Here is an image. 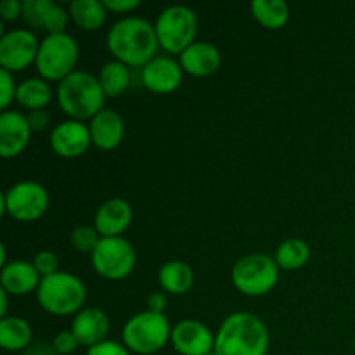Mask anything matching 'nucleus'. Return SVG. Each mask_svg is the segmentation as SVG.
Here are the masks:
<instances>
[{"label": "nucleus", "mask_w": 355, "mask_h": 355, "mask_svg": "<svg viewBox=\"0 0 355 355\" xmlns=\"http://www.w3.org/2000/svg\"><path fill=\"white\" fill-rule=\"evenodd\" d=\"M97 78H99V83L106 97H118L130 87L132 68H128L121 61L111 59V61L104 62L101 66Z\"/></svg>", "instance_id": "obj_26"}, {"label": "nucleus", "mask_w": 355, "mask_h": 355, "mask_svg": "<svg viewBox=\"0 0 355 355\" xmlns=\"http://www.w3.org/2000/svg\"><path fill=\"white\" fill-rule=\"evenodd\" d=\"M106 47L116 61L139 69L158 55L159 42L155 24L141 16H125L107 30Z\"/></svg>", "instance_id": "obj_1"}, {"label": "nucleus", "mask_w": 355, "mask_h": 355, "mask_svg": "<svg viewBox=\"0 0 355 355\" xmlns=\"http://www.w3.org/2000/svg\"><path fill=\"white\" fill-rule=\"evenodd\" d=\"M106 6L107 12H116V14H128L139 7V0H103Z\"/></svg>", "instance_id": "obj_36"}, {"label": "nucleus", "mask_w": 355, "mask_h": 355, "mask_svg": "<svg viewBox=\"0 0 355 355\" xmlns=\"http://www.w3.org/2000/svg\"><path fill=\"white\" fill-rule=\"evenodd\" d=\"M37 302L47 314H78L87 300V286L78 276L64 270L42 277L38 284Z\"/></svg>", "instance_id": "obj_4"}, {"label": "nucleus", "mask_w": 355, "mask_h": 355, "mask_svg": "<svg viewBox=\"0 0 355 355\" xmlns=\"http://www.w3.org/2000/svg\"><path fill=\"white\" fill-rule=\"evenodd\" d=\"M78 55V42L68 31L45 35L38 47L35 68H37L38 75L47 82H61L75 71Z\"/></svg>", "instance_id": "obj_6"}, {"label": "nucleus", "mask_w": 355, "mask_h": 355, "mask_svg": "<svg viewBox=\"0 0 355 355\" xmlns=\"http://www.w3.org/2000/svg\"><path fill=\"white\" fill-rule=\"evenodd\" d=\"M269 347V329L252 312H232L215 333L217 355H267Z\"/></svg>", "instance_id": "obj_2"}, {"label": "nucleus", "mask_w": 355, "mask_h": 355, "mask_svg": "<svg viewBox=\"0 0 355 355\" xmlns=\"http://www.w3.org/2000/svg\"><path fill=\"white\" fill-rule=\"evenodd\" d=\"M38 42L35 31L28 28H14L0 37V66L10 73H17L35 64L37 59Z\"/></svg>", "instance_id": "obj_11"}, {"label": "nucleus", "mask_w": 355, "mask_h": 355, "mask_svg": "<svg viewBox=\"0 0 355 355\" xmlns=\"http://www.w3.org/2000/svg\"><path fill=\"white\" fill-rule=\"evenodd\" d=\"M17 85L19 83L16 82L14 78V73L7 71V69H0V107L3 111H7V107L10 106L14 99H16V92H17Z\"/></svg>", "instance_id": "obj_30"}, {"label": "nucleus", "mask_w": 355, "mask_h": 355, "mask_svg": "<svg viewBox=\"0 0 355 355\" xmlns=\"http://www.w3.org/2000/svg\"><path fill=\"white\" fill-rule=\"evenodd\" d=\"M158 281L162 290L166 293L184 295L193 288L194 270L182 260H170L159 267Z\"/></svg>", "instance_id": "obj_23"}, {"label": "nucleus", "mask_w": 355, "mask_h": 355, "mask_svg": "<svg viewBox=\"0 0 355 355\" xmlns=\"http://www.w3.org/2000/svg\"><path fill=\"white\" fill-rule=\"evenodd\" d=\"M69 329L76 336L80 345L90 349L106 340L110 331V318L99 307H83L78 314H75Z\"/></svg>", "instance_id": "obj_18"}, {"label": "nucleus", "mask_w": 355, "mask_h": 355, "mask_svg": "<svg viewBox=\"0 0 355 355\" xmlns=\"http://www.w3.org/2000/svg\"><path fill=\"white\" fill-rule=\"evenodd\" d=\"M253 17L267 30H279L290 21V6L284 0H253Z\"/></svg>", "instance_id": "obj_28"}, {"label": "nucleus", "mask_w": 355, "mask_h": 355, "mask_svg": "<svg viewBox=\"0 0 355 355\" xmlns=\"http://www.w3.org/2000/svg\"><path fill=\"white\" fill-rule=\"evenodd\" d=\"M52 345H54V349L61 355H69L78 349L80 343L78 340H76V336L73 335L71 329H62V331H59L58 335L54 336Z\"/></svg>", "instance_id": "obj_32"}, {"label": "nucleus", "mask_w": 355, "mask_h": 355, "mask_svg": "<svg viewBox=\"0 0 355 355\" xmlns=\"http://www.w3.org/2000/svg\"><path fill=\"white\" fill-rule=\"evenodd\" d=\"M23 12V0H3L0 3V17L3 21H16Z\"/></svg>", "instance_id": "obj_35"}, {"label": "nucleus", "mask_w": 355, "mask_h": 355, "mask_svg": "<svg viewBox=\"0 0 355 355\" xmlns=\"http://www.w3.org/2000/svg\"><path fill=\"white\" fill-rule=\"evenodd\" d=\"M94 270L107 281H121L130 276L137 263L134 245L123 236L101 238L99 245L90 255Z\"/></svg>", "instance_id": "obj_10"}, {"label": "nucleus", "mask_w": 355, "mask_h": 355, "mask_svg": "<svg viewBox=\"0 0 355 355\" xmlns=\"http://www.w3.org/2000/svg\"><path fill=\"white\" fill-rule=\"evenodd\" d=\"M134 210L123 198H111L97 208L94 215V227L101 238H116L121 236L132 224Z\"/></svg>", "instance_id": "obj_17"}, {"label": "nucleus", "mask_w": 355, "mask_h": 355, "mask_svg": "<svg viewBox=\"0 0 355 355\" xmlns=\"http://www.w3.org/2000/svg\"><path fill=\"white\" fill-rule=\"evenodd\" d=\"M231 281L236 290L246 297H263L279 281V267L274 257L250 253L232 266Z\"/></svg>", "instance_id": "obj_8"}, {"label": "nucleus", "mask_w": 355, "mask_h": 355, "mask_svg": "<svg viewBox=\"0 0 355 355\" xmlns=\"http://www.w3.org/2000/svg\"><path fill=\"white\" fill-rule=\"evenodd\" d=\"M172 338V326L165 314L144 311L127 319L121 329V342L130 352L151 355L159 352Z\"/></svg>", "instance_id": "obj_5"}, {"label": "nucleus", "mask_w": 355, "mask_h": 355, "mask_svg": "<svg viewBox=\"0 0 355 355\" xmlns=\"http://www.w3.org/2000/svg\"><path fill=\"white\" fill-rule=\"evenodd\" d=\"M59 107L69 120H92L99 111L104 110V94L99 78L85 69H75L69 76L58 83Z\"/></svg>", "instance_id": "obj_3"}, {"label": "nucleus", "mask_w": 355, "mask_h": 355, "mask_svg": "<svg viewBox=\"0 0 355 355\" xmlns=\"http://www.w3.org/2000/svg\"><path fill=\"white\" fill-rule=\"evenodd\" d=\"M184 69L172 55H156L141 68V83L155 94H170L182 83Z\"/></svg>", "instance_id": "obj_15"}, {"label": "nucleus", "mask_w": 355, "mask_h": 355, "mask_svg": "<svg viewBox=\"0 0 355 355\" xmlns=\"http://www.w3.org/2000/svg\"><path fill=\"white\" fill-rule=\"evenodd\" d=\"M23 355H61L54 349L52 342H33Z\"/></svg>", "instance_id": "obj_38"}, {"label": "nucleus", "mask_w": 355, "mask_h": 355, "mask_svg": "<svg viewBox=\"0 0 355 355\" xmlns=\"http://www.w3.org/2000/svg\"><path fill=\"white\" fill-rule=\"evenodd\" d=\"M16 101L21 107L28 111L45 110L52 101V87L42 76H31L17 85Z\"/></svg>", "instance_id": "obj_24"}, {"label": "nucleus", "mask_w": 355, "mask_h": 355, "mask_svg": "<svg viewBox=\"0 0 355 355\" xmlns=\"http://www.w3.org/2000/svg\"><path fill=\"white\" fill-rule=\"evenodd\" d=\"M33 266L35 269L38 270L42 277L45 276H51V274L58 272V267H59V260L55 257V253L49 252V250H42L35 255L33 259Z\"/></svg>", "instance_id": "obj_31"}, {"label": "nucleus", "mask_w": 355, "mask_h": 355, "mask_svg": "<svg viewBox=\"0 0 355 355\" xmlns=\"http://www.w3.org/2000/svg\"><path fill=\"white\" fill-rule=\"evenodd\" d=\"M168 300H166V295L163 291H153L146 298V305H148V311L156 312V314H165V309Z\"/></svg>", "instance_id": "obj_37"}, {"label": "nucleus", "mask_w": 355, "mask_h": 355, "mask_svg": "<svg viewBox=\"0 0 355 355\" xmlns=\"http://www.w3.org/2000/svg\"><path fill=\"white\" fill-rule=\"evenodd\" d=\"M68 12L73 23L85 31L99 30L107 17V9L103 0H73Z\"/></svg>", "instance_id": "obj_25"}, {"label": "nucleus", "mask_w": 355, "mask_h": 355, "mask_svg": "<svg viewBox=\"0 0 355 355\" xmlns=\"http://www.w3.org/2000/svg\"><path fill=\"white\" fill-rule=\"evenodd\" d=\"M159 49L168 54H182L196 42L198 16L191 7L172 3L158 14L155 23Z\"/></svg>", "instance_id": "obj_7"}, {"label": "nucleus", "mask_w": 355, "mask_h": 355, "mask_svg": "<svg viewBox=\"0 0 355 355\" xmlns=\"http://www.w3.org/2000/svg\"><path fill=\"white\" fill-rule=\"evenodd\" d=\"M179 62L184 73L203 78V76L217 73V69L222 64V54L217 45L210 44V42L196 40L179 55Z\"/></svg>", "instance_id": "obj_20"}, {"label": "nucleus", "mask_w": 355, "mask_h": 355, "mask_svg": "<svg viewBox=\"0 0 355 355\" xmlns=\"http://www.w3.org/2000/svg\"><path fill=\"white\" fill-rule=\"evenodd\" d=\"M92 144L103 151H111L121 144L125 135L123 116L116 110L104 107L89 121Z\"/></svg>", "instance_id": "obj_19"}, {"label": "nucleus", "mask_w": 355, "mask_h": 355, "mask_svg": "<svg viewBox=\"0 0 355 355\" xmlns=\"http://www.w3.org/2000/svg\"><path fill=\"white\" fill-rule=\"evenodd\" d=\"M87 355H130V350L123 345V342L104 340V342L87 349Z\"/></svg>", "instance_id": "obj_33"}, {"label": "nucleus", "mask_w": 355, "mask_h": 355, "mask_svg": "<svg viewBox=\"0 0 355 355\" xmlns=\"http://www.w3.org/2000/svg\"><path fill=\"white\" fill-rule=\"evenodd\" d=\"M28 123H30L31 132H44L47 130L49 125H51V113L47 110H35L28 111L26 114Z\"/></svg>", "instance_id": "obj_34"}, {"label": "nucleus", "mask_w": 355, "mask_h": 355, "mask_svg": "<svg viewBox=\"0 0 355 355\" xmlns=\"http://www.w3.org/2000/svg\"><path fill=\"white\" fill-rule=\"evenodd\" d=\"M42 276L35 269L33 262L28 260H12L7 262L0 270V284L2 290H6L14 297H23L38 290Z\"/></svg>", "instance_id": "obj_21"}, {"label": "nucleus", "mask_w": 355, "mask_h": 355, "mask_svg": "<svg viewBox=\"0 0 355 355\" xmlns=\"http://www.w3.org/2000/svg\"><path fill=\"white\" fill-rule=\"evenodd\" d=\"M49 144L52 151L61 158H78L92 146L89 125L68 118L52 128Z\"/></svg>", "instance_id": "obj_13"}, {"label": "nucleus", "mask_w": 355, "mask_h": 355, "mask_svg": "<svg viewBox=\"0 0 355 355\" xmlns=\"http://www.w3.org/2000/svg\"><path fill=\"white\" fill-rule=\"evenodd\" d=\"M21 19L28 30H44L47 35L64 33L69 12L52 0H23Z\"/></svg>", "instance_id": "obj_12"}, {"label": "nucleus", "mask_w": 355, "mask_h": 355, "mask_svg": "<svg viewBox=\"0 0 355 355\" xmlns=\"http://www.w3.org/2000/svg\"><path fill=\"white\" fill-rule=\"evenodd\" d=\"M33 343V329L26 319L7 315L0 321V347L7 352H24Z\"/></svg>", "instance_id": "obj_22"}, {"label": "nucleus", "mask_w": 355, "mask_h": 355, "mask_svg": "<svg viewBox=\"0 0 355 355\" xmlns=\"http://www.w3.org/2000/svg\"><path fill=\"white\" fill-rule=\"evenodd\" d=\"M272 257L279 269L298 270L307 266L311 260V246L305 239L300 238L284 239Z\"/></svg>", "instance_id": "obj_27"}, {"label": "nucleus", "mask_w": 355, "mask_h": 355, "mask_svg": "<svg viewBox=\"0 0 355 355\" xmlns=\"http://www.w3.org/2000/svg\"><path fill=\"white\" fill-rule=\"evenodd\" d=\"M0 298H2V305H0V318H7V307H9V293L6 290H0Z\"/></svg>", "instance_id": "obj_39"}, {"label": "nucleus", "mask_w": 355, "mask_h": 355, "mask_svg": "<svg viewBox=\"0 0 355 355\" xmlns=\"http://www.w3.org/2000/svg\"><path fill=\"white\" fill-rule=\"evenodd\" d=\"M99 241L101 234L97 232V229L94 225H76L71 231V234H69V243H71V246L78 253H89V255H92V252L99 245Z\"/></svg>", "instance_id": "obj_29"}, {"label": "nucleus", "mask_w": 355, "mask_h": 355, "mask_svg": "<svg viewBox=\"0 0 355 355\" xmlns=\"http://www.w3.org/2000/svg\"><path fill=\"white\" fill-rule=\"evenodd\" d=\"M31 139V128L26 114L21 111H3L0 114V156L16 158L26 149Z\"/></svg>", "instance_id": "obj_16"}, {"label": "nucleus", "mask_w": 355, "mask_h": 355, "mask_svg": "<svg viewBox=\"0 0 355 355\" xmlns=\"http://www.w3.org/2000/svg\"><path fill=\"white\" fill-rule=\"evenodd\" d=\"M205 355H217V352H215V350H214V352H210V354H205Z\"/></svg>", "instance_id": "obj_40"}, {"label": "nucleus", "mask_w": 355, "mask_h": 355, "mask_svg": "<svg viewBox=\"0 0 355 355\" xmlns=\"http://www.w3.org/2000/svg\"><path fill=\"white\" fill-rule=\"evenodd\" d=\"M51 205L49 191L37 180H19L0 194V214L17 222H35Z\"/></svg>", "instance_id": "obj_9"}, {"label": "nucleus", "mask_w": 355, "mask_h": 355, "mask_svg": "<svg viewBox=\"0 0 355 355\" xmlns=\"http://www.w3.org/2000/svg\"><path fill=\"white\" fill-rule=\"evenodd\" d=\"M170 343L180 355H205L215 350V335L205 322L184 319L172 328Z\"/></svg>", "instance_id": "obj_14"}]
</instances>
